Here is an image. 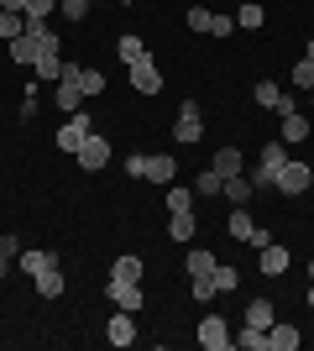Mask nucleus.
Returning <instances> with one entry per match:
<instances>
[{"mask_svg":"<svg viewBox=\"0 0 314 351\" xmlns=\"http://www.w3.org/2000/svg\"><path fill=\"white\" fill-rule=\"evenodd\" d=\"M16 263H21V273L37 283L42 299H63V263H58V252H21Z\"/></svg>","mask_w":314,"mask_h":351,"instance_id":"1","label":"nucleus"},{"mask_svg":"<svg viewBox=\"0 0 314 351\" xmlns=\"http://www.w3.org/2000/svg\"><path fill=\"white\" fill-rule=\"evenodd\" d=\"M309 184H314V168L309 162H293V158H288L283 168H278V178H272V189H283V194H309Z\"/></svg>","mask_w":314,"mask_h":351,"instance_id":"2","label":"nucleus"},{"mask_svg":"<svg viewBox=\"0 0 314 351\" xmlns=\"http://www.w3.org/2000/svg\"><path fill=\"white\" fill-rule=\"evenodd\" d=\"M74 162L84 168V173H100V168H110V142H105L100 132H90V142L74 152Z\"/></svg>","mask_w":314,"mask_h":351,"instance_id":"3","label":"nucleus"},{"mask_svg":"<svg viewBox=\"0 0 314 351\" xmlns=\"http://www.w3.org/2000/svg\"><path fill=\"white\" fill-rule=\"evenodd\" d=\"M199 346L205 351H231L236 336H231V325H225L220 315H205V320H199Z\"/></svg>","mask_w":314,"mask_h":351,"instance_id":"4","label":"nucleus"},{"mask_svg":"<svg viewBox=\"0 0 314 351\" xmlns=\"http://www.w3.org/2000/svg\"><path fill=\"white\" fill-rule=\"evenodd\" d=\"M90 132H94V121L84 116V110H74L68 126H58V147H63V152H79V147L90 142Z\"/></svg>","mask_w":314,"mask_h":351,"instance_id":"5","label":"nucleus"},{"mask_svg":"<svg viewBox=\"0 0 314 351\" xmlns=\"http://www.w3.org/2000/svg\"><path fill=\"white\" fill-rule=\"evenodd\" d=\"M173 136H179L183 147H189V142H199V136H205V121H199V105H194V100H183L179 121H173Z\"/></svg>","mask_w":314,"mask_h":351,"instance_id":"6","label":"nucleus"},{"mask_svg":"<svg viewBox=\"0 0 314 351\" xmlns=\"http://www.w3.org/2000/svg\"><path fill=\"white\" fill-rule=\"evenodd\" d=\"M131 89H142V95H163V73H157V63H152V53L131 63Z\"/></svg>","mask_w":314,"mask_h":351,"instance_id":"7","label":"nucleus"},{"mask_svg":"<svg viewBox=\"0 0 314 351\" xmlns=\"http://www.w3.org/2000/svg\"><path fill=\"white\" fill-rule=\"evenodd\" d=\"M110 304H116V309H126V315H136V309H142V283L110 278Z\"/></svg>","mask_w":314,"mask_h":351,"instance_id":"8","label":"nucleus"},{"mask_svg":"<svg viewBox=\"0 0 314 351\" xmlns=\"http://www.w3.org/2000/svg\"><path fill=\"white\" fill-rule=\"evenodd\" d=\"M105 341H110V346H131V341H136V325H131V315H126V309H116V315H110Z\"/></svg>","mask_w":314,"mask_h":351,"instance_id":"9","label":"nucleus"},{"mask_svg":"<svg viewBox=\"0 0 314 351\" xmlns=\"http://www.w3.org/2000/svg\"><path fill=\"white\" fill-rule=\"evenodd\" d=\"M299 330H293V325H283V320H272L267 325V351H299Z\"/></svg>","mask_w":314,"mask_h":351,"instance_id":"10","label":"nucleus"},{"mask_svg":"<svg viewBox=\"0 0 314 351\" xmlns=\"http://www.w3.org/2000/svg\"><path fill=\"white\" fill-rule=\"evenodd\" d=\"M142 178H152V184H173V178H179V162L173 158H147V168H142Z\"/></svg>","mask_w":314,"mask_h":351,"instance_id":"11","label":"nucleus"},{"mask_svg":"<svg viewBox=\"0 0 314 351\" xmlns=\"http://www.w3.org/2000/svg\"><path fill=\"white\" fill-rule=\"evenodd\" d=\"M209 168H215V173H220V178H236L241 168H246V162H241V147H220V152H215V162H209Z\"/></svg>","mask_w":314,"mask_h":351,"instance_id":"12","label":"nucleus"},{"mask_svg":"<svg viewBox=\"0 0 314 351\" xmlns=\"http://www.w3.org/2000/svg\"><path fill=\"white\" fill-rule=\"evenodd\" d=\"M168 236L173 241H194V210H173L168 215Z\"/></svg>","mask_w":314,"mask_h":351,"instance_id":"13","label":"nucleus"},{"mask_svg":"<svg viewBox=\"0 0 314 351\" xmlns=\"http://www.w3.org/2000/svg\"><path fill=\"white\" fill-rule=\"evenodd\" d=\"M257 105H262V110H278V105H283V84H278V79H257Z\"/></svg>","mask_w":314,"mask_h":351,"instance_id":"14","label":"nucleus"},{"mask_svg":"<svg viewBox=\"0 0 314 351\" xmlns=\"http://www.w3.org/2000/svg\"><path fill=\"white\" fill-rule=\"evenodd\" d=\"M262 273H267V278H278V273H288V252L278 247V241H267V247H262Z\"/></svg>","mask_w":314,"mask_h":351,"instance_id":"15","label":"nucleus"},{"mask_svg":"<svg viewBox=\"0 0 314 351\" xmlns=\"http://www.w3.org/2000/svg\"><path fill=\"white\" fill-rule=\"evenodd\" d=\"M225 199H231V205H246V199H252V178L246 173H236V178H225Z\"/></svg>","mask_w":314,"mask_h":351,"instance_id":"16","label":"nucleus"},{"mask_svg":"<svg viewBox=\"0 0 314 351\" xmlns=\"http://www.w3.org/2000/svg\"><path fill=\"white\" fill-rule=\"evenodd\" d=\"M110 278H126V283H142V257H116V267H110Z\"/></svg>","mask_w":314,"mask_h":351,"instance_id":"17","label":"nucleus"},{"mask_svg":"<svg viewBox=\"0 0 314 351\" xmlns=\"http://www.w3.org/2000/svg\"><path fill=\"white\" fill-rule=\"evenodd\" d=\"M183 267H189V278H199V273H215V252L194 247V252H189V257H183Z\"/></svg>","mask_w":314,"mask_h":351,"instance_id":"18","label":"nucleus"},{"mask_svg":"<svg viewBox=\"0 0 314 351\" xmlns=\"http://www.w3.org/2000/svg\"><path fill=\"white\" fill-rule=\"evenodd\" d=\"M272 320H278V315H272V304H267V299H252V304H246V325H257V330H267Z\"/></svg>","mask_w":314,"mask_h":351,"instance_id":"19","label":"nucleus"},{"mask_svg":"<svg viewBox=\"0 0 314 351\" xmlns=\"http://www.w3.org/2000/svg\"><path fill=\"white\" fill-rule=\"evenodd\" d=\"M209 278H215V293H236L241 289V273H236V267H225V263H215Z\"/></svg>","mask_w":314,"mask_h":351,"instance_id":"20","label":"nucleus"},{"mask_svg":"<svg viewBox=\"0 0 314 351\" xmlns=\"http://www.w3.org/2000/svg\"><path fill=\"white\" fill-rule=\"evenodd\" d=\"M236 21H241V27H246V32H257V27H262V21H267V11H262V5H257V0H241V11H236Z\"/></svg>","mask_w":314,"mask_h":351,"instance_id":"21","label":"nucleus"},{"mask_svg":"<svg viewBox=\"0 0 314 351\" xmlns=\"http://www.w3.org/2000/svg\"><path fill=\"white\" fill-rule=\"evenodd\" d=\"M116 53H120V58H126V63H136V58H147V43H142L136 32H126V37H120V43H116Z\"/></svg>","mask_w":314,"mask_h":351,"instance_id":"22","label":"nucleus"},{"mask_svg":"<svg viewBox=\"0 0 314 351\" xmlns=\"http://www.w3.org/2000/svg\"><path fill=\"white\" fill-rule=\"evenodd\" d=\"M11 58H16V63H31V58H37V37H31V32L11 37Z\"/></svg>","mask_w":314,"mask_h":351,"instance_id":"23","label":"nucleus"},{"mask_svg":"<svg viewBox=\"0 0 314 351\" xmlns=\"http://www.w3.org/2000/svg\"><path fill=\"white\" fill-rule=\"evenodd\" d=\"M225 226H231V236H236V241H246V236L257 231V226H252V215H246V205H236V210H231V220H225Z\"/></svg>","mask_w":314,"mask_h":351,"instance_id":"24","label":"nucleus"},{"mask_svg":"<svg viewBox=\"0 0 314 351\" xmlns=\"http://www.w3.org/2000/svg\"><path fill=\"white\" fill-rule=\"evenodd\" d=\"M236 346H241V351H267V330H257V325H241Z\"/></svg>","mask_w":314,"mask_h":351,"instance_id":"25","label":"nucleus"},{"mask_svg":"<svg viewBox=\"0 0 314 351\" xmlns=\"http://www.w3.org/2000/svg\"><path fill=\"white\" fill-rule=\"evenodd\" d=\"M21 32H27V16H21V11H0V37H5V43L21 37Z\"/></svg>","mask_w":314,"mask_h":351,"instance_id":"26","label":"nucleus"},{"mask_svg":"<svg viewBox=\"0 0 314 351\" xmlns=\"http://www.w3.org/2000/svg\"><path fill=\"white\" fill-rule=\"evenodd\" d=\"M304 136H309V121H304L299 110H293V116H283V142H304Z\"/></svg>","mask_w":314,"mask_h":351,"instance_id":"27","label":"nucleus"},{"mask_svg":"<svg viewBox=\"0 0 314 351\" xmlns=\"http://www.w3.org/2000/svg\"><path fill=\"white\" fill-rule=\"evenodd\" d=\"M16 257H21V241H16V236H0V278L11 273V263H16Z\"/></svg>","mask_w":314,"mask_h":351,"instance_id":"28","label":"nucleus"},{"mask_svg":"<svg viewBox=\"0 0 314 351\" xmlns=\"http://www.w3.org/2000/svg\"><path fill=\"white\" fill-rule=\"evenodd\" d=\"M79 89H84V100H90V95H105V73L100 69H84V73H79Z\"/></svg>","mask_w":314,"mask_h":351,"instance_id":"29","label":"nucleus"},{"mask_svg":"<svg viewBox=\"0 0 314 351\" xmlns=\"http://www.w3.org/2000/svg\"><path fill=\"white\" fill-rule=\"evenodd\" d=\"M194 205V189H183V184H168V210H189Z\"/></svg>","mask_w":314,"mask_h":351,"instance_id":"30","label":"nucleus"},{"mask_svg":"<svg viewBox=\"0 0 314 351\" xmlns=\"http://www.w3.org/2000/svg\"><path fill=\"white\" fill-rule=\"evenodd\" d=\"M189 27H194V32H215V11H205V5H189Z\"/></svg>","mask_w":314,"mask_h":351,"instance_id":"31","label":"nucleus"},{"mask_svg":"<svg viewBox=\"0 0 314 351\" xmlns=\"http://www.w3.org/2000/svg\"><path fill=\"white\" fill-rule=\"evenodd\" d=\"M225 189V178L215 173V168H205V173H199V184H194V194H220Z\"/></svg>","mask_w":314,"mask_h":351,"instance_id":"32","label":"nucleus"},{"mask_svg":"<svg viewBox=\"0 0 314 351\" xmlns=\"http://www.w3.org/2000/svg\"><path fill=\"white\" fill-rule=\"evenodd\" d=\"M58 11V0H27V21H47Z\"/></svg>","mask_w":314,"mask_h":351,"instance_id":"33","label":"nucleus"},{"mask_svg":"<svg viewBox=\"0 0 314 351\" xmlns=\"http://www.w3.org/2000/svg\"><path fill=\"white\" fill-rule=\"evenodd\" d=\"M293 84H299V89H314V58H299V63H293Z\"/></svg>","mask_w":314,"mask_h":351,"instance_id":"34","label":"nucleus"},{"mask_svg":"<svg viewBox=\"0 0 314 351\" xmlns=\"http://www.w3.org/2000/svg\"><path fill=\"white\" fill-rule=\"evenodd\" d=\"M257 162H267V168H272V173H278V168H283V142H267V147H262V158H257Z\"/></svg>","mask_w":314,"mask_h":351,"instance_id":"35","label":"nucleus"},{"mask_svg":"<svg viewBox=\"0 0 314 351\" xmlns=\"http://www.w3.org/2000/svg\"><path fill=\"white\" fill-rule=\"evenodd\" d=\"M194 299H199V304L220 299V293H215V278H209V273H199V278H194Z\"/></svg>","mask_w":314,"mask_h":351,"instance_id":"36","label":"nucleus"},{"mask_svg":"<svg viewBox=\"0 0 314 351\" xmlns=\"http://www.w3.org/2000/svg\"><path fill=\"white\" fill-rule=\"evenodd\" d=\"M58 11L68 16V21H84V16H90V0H58Z\"/></svg>","mask_w":314,"mask_h":351,"instance_id":"37","label":"nucleus"},{"mask_svg":"<svg viewBox=\"0 0 314 351\" xmlns=\"http://www.w3.org/2000/svg\"><path fill=\"white\" fill-rule=\"evenodd\" d=\"M120 168H126V173H131V178H142V168H147V152H131V158L120 162Z\"/></svg>","mask_w":314,"mask_h":351,"instance_id":"38","label":"nucleus"},{"mask_svg":"<svg viewBox=\"0 0 314 351\" xmlns=\"http://www.w3.org/2000/svg\"><path fill=\"white\" fill-rule=\"evenodd\" d=\"M231 32H236V16H215V32H209V37H231Z\"/></svg>","mask_w":314,"mask_h":351,"instance_id":"39","label":"nucleus"},{"mask_svg":"<svg viewBox=\"0 0 314 351\" xmlns=\"http://www.w3.org/2000/svg\"><path fill=\"white\" fill-rule=\"evenodd\" d=\"M0 11H21L27 16V0H0Z\"/></svg>","mask_w":314,"mask_h":351,"instance_id":"40","label":"nucleus"},{"mask_svg":"<svg viewBox=\"0 0 314 351\" xmlns=\"http://www.w3.org/2000/svg\"><path fill=\"white\" fill-rule=\"evenodd\" d=\"M304 299H309V309H314V283H309V293H304Z\"/></svg>","mask_w":314,"mask_h":351,"instance_id":"41","label":"nucleus"},{"mask_svg":"<svg viewBox=\"0 0 314 351\" xmlns=\"http://www.w3.org/2000/svg\"><path fill=\"white\" fill-rule=\"evenodd\" d=\"M304 58H314V37H309V53H304Z\"/></svg>","mask_w":314,"mask_h":351,"instance_id":"42","label":"nucleus"},{"mask_svg":"<svg viewBox=\"0 0 314 351\" xmlns=\"http://www.w3.org/2000/svg\"><path fill=\"white\" fill-rule=\"evenodd\" d=\"M309 283H314V263H309Z\"/></svg>","mask_w":314,"mask_h":351,"instance_id":"43","label":"nucleus"},{"mask_svg":"<svg viewBox=\"0 0 314 351\" xmlns=\"http://www.w3.org/2000/svg\"><path fill=\"white\" fill-rule=\"evenodd\" d=\"M126 5H131V0H126Z\"/></svg>","mask_w":314,"mask_h":351,"instance_id":"44","label":"nucleus"}]
</instances>
